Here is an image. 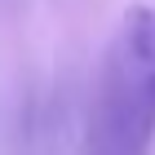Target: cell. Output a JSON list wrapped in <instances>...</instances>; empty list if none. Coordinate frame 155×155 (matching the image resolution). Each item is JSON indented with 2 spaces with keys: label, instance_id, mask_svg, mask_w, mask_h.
<instances>
[{
  "label": "cell",
  "instance_id": "obj_1",
  "mask_svg": "<svg viewBox=\"0 0 155 155\" xmlns=\"http://www.w3.org/2000/svg\"><path fill=\"white\" fill-rule=\"evenodd\" d=\"M89 155L155 151V9L129 5L107 40L89 102Z\"/></svg>",
  "mask_w": 155,
  "mask_h": 155
}]
</instances>
